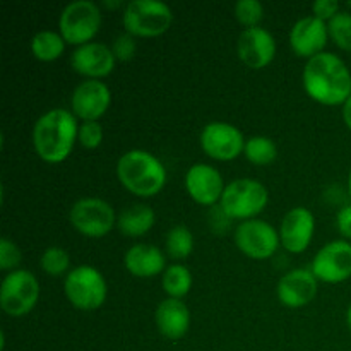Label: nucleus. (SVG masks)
Instances as JSON below:
<instances>
[{"label": "nucleus", "mask_w": 351, "mask_h": 351, "mask_svg": "<svg viewBox=\"0 0 351 351\" xmlns=\"http://www.w3.org/2000/svg\"><path fill=\"white\" fill-rule=\"evenodd\" d=\"M269 192L266 185L254 178H237L225 187L219 209L228 219H256L266 209Z\"/></svg>", "instance_id": "20e7f679"}, {"label": "nucleus", "mask_w": 351, "mask_h": 351, "mask_svg": "<svg viewBox=\"0 0 351 351\" xmlns=\"http://www.w3.org/2000/svg\"><path fill=\"white\" fill-rule=\"evenodd\" d=\"M336 226L338 232L341 233L343 239L351 240V204L343 206L336 215Z\"/></svg>", "instance_id": "72a5a7b5"}, {"label": "nucleus", "mask_w": 351, "mask_h": 351, "mask_svg": "<svg viewBox=\"0 0 351 351\" xmlns=\"http://www.w3.org/2000/svg\"><path fill=\"white\" fill-rule=\"evenodd\" d=\"M64 295L77 311H98L108 297V285L99 269L77 266L64 278Z\"/></svg>", "instance_id": "423d86ee"}, {"label": "nucleus", "mask_w": 351, "mask_h": 351, "mask_svg": "<svg viewBox=\"0 0 351 351\" xmlns=\"http://www.w3.org/2000/svg\"><path fill=\"white\" fill-rule=\"evenodd\" d=\"M233 240L237 249L254 261L271 259L281 245L280 232L264 219L240 221L233 233Z\"/></svg>", "instance_id": "9d476101"}, {"label": "nucleus", "mask_w": 351, "mask_h": 351, "mask_svg": "<svg viewBox=\"0 0 351 351\" xmlns=\"http://www.w3.org/2000/svg\"><path fill=\"white\" fill-rule=\"evenodd\" d=\"M173 23V10L160 0H132L125 3L122 24L125 33L136 38H158Z\"/></svg>", "instance_id": "39448f33"}, {"label": "nucleus", "mask_w": 351, "mask_h": 351, "mask_svg": "<svg viewBox=\"0 0 351 351\" xmlns=\"http://www.w3.org/2000/svg\"><path fill=\"white\" fill-rule=\"evenodd\" d=\"M117 213L108 201L82 197L69 209V221L77 233L88 239H103L117 228Z\"/></svg>", "instance_id": "1a4fd4ad"}, {"label": "nucleus", "mask_w": 351, "mask_h": 351, "mask_svg": "<svg viewBox=\"0 0 351 351\" xmlns=\"http://www.w3.org/2000/svg\"><path fill=\"white\" fill-rule=\"evenodd\" d=\"M243 156L256 167H267L274 163L278 158V146L271 137L252 136L247 139Z\"/></svg>", "instance_id": "393cba45"}, {"label": "nucleus", "mask_w": 351, "mask_h": 351, "mask_svg": "<svg viewBox=\"0 0 351 351\" xmlns=\"http://www.w3.org/2000/svg\"><path fill=\"white\" fill-rule=\"evenodd\" d=\"M278 45L273 34L264 27H249L240 33L237 41V53L243 65L254 71H261L271 65L276 57Z\"/></svg>", "instance_id": "2eb2a0df"}, {"label": "nucleus", "mask_w": 351, "mask_h": 351, "mask_svg": "<svg viewBox=\"0 0 351 351\" xmlns=\"http://www.w3.org/2000/svg\"><path fill=\"white\" fill-rule=\"evenodd\" d=\"M154 322L163 338L178 341L191 329L192 315L187 305L177 298H165L154 312Z\"/></svg>", "instance_id": "aec40b11"}, {"label": "nucleus", "mask_w": 351, "mask_h": 351, "mask_svg": "<svg viewBox=\"0 0 351 351\" xmlns=\"http://www.w3.org/2000/svg\"><path fill=\"white\" fill-rule=\"evenodd\" d=\"M165 250L175 261H184L194 252V235L185 225H175L168 230Z\"/></svg>", "instance_id": "a878e982"}, {"label": "nucleus", "mask_w": 351, "mask_h": 351, "mask_svg": "<svg viewBox=\"0 0 351 351\" xmlns=\"http://www.w3.org/2000/svg\"><path fill=\"white\" fill-rule=\"evenodd\" d=\"M117 58L112 47L98 41H91L82 47H77L71 55V67L75 74L86 79L101 81L103 77L115 71Z\"/></svg>", "instance_id": "a211bd4d"}, {"label": "nucleus", "mask_w": 351, "mask_h": 351, "mask_svg": "<svg viewBox=\"0 0 351 351\" xmlns=\"http://www.w3.org/2000/svg\"><path fill=\"white\" fill-rule=\"evenodd\" d=\"M346 324H348V329L351 332V305L348 307V312H346Z\"/></svg>", "instance_id": "e433bc0d"}, {"label": "nucleus", "mask_w": 351, "mask_h": 351, "mask_svg": "<svg viewBox=\"0 0 351 351\" xmlns=\"http://www.w3.org/2000/svg\"><path fill=\"white\" fill-rule=\"evenodd\" d=\"M245 143L242 130L228 122H209L199 136L201 149L216 161L237 160L243 154Z\"/></svg>", "instance_id": "9b49d317"}, {"label": "nucleus", "mask_w": 351, "mask_h": 351, "mask_svg": "<svg viewBox=\"0 0 351 351\" xmlns=\"http://www.w3.org/2000/svg\"><path fill=\"white\" fill-rule=\"evenodd\" d=\"M65 43L64 36L57 31L41 29L31 38V53L40 62H55L64 55Z\"/></svg>", "instance_id": "5701e85b"}, {"label": "nucleus", "mask_w": 351, "mask_h": 351, "mask_svg": "<svg viewBox=\"0 0 351 351\" xmlns=\"http://www.w3.org/2000/svg\"><path fill=\"white\" fill-rule=\"evenodd\" d=\"M348 194H350V199H351V168H350V173H348Z\"/></svg>", "instance_id": "4c0bfd02"}, {"label": "nucleus", "mask_w": 351, "mask_h": 351, "mask_svg": "<svg viewBox=\"0 0 351 351\" xmlns=\"http://www.w3.org/2000/svg\"><path fill=\"white\" fill-rule=\"evenodd\" d=\"M79 122L71 110L51 108L34 122L33 147L41 161L64 163L77 143Z\"/></svg>", "instance_id": "f03ea898"}, {"label": "nucleus", "mask_w": 351, "mask_h": 351, "mask_svg": "<svg viewBox=\"0 0 351 351\" xmlns=\"http://www.w3.org/2000/svg\"><path fill=\"white\" fill-rule=\"evenodd\" d=\"M21 261H23V254L21 249L9 239L0 240V269L7 271H16L19 267Z\"/></svg>", "instance_id": "7c9ffc66"}, {"label": "nucleus", "mask_w": 351, "mask_h": 351, "mask_svg": "<svg viewBox=\"0 0 351 351\" xmlns=\"http://www.w3.org/2000/svg\"><path fill=\"white\" fill-rule=\"evenodd\" d=\"M120 5H122V2H105V7H108V9H117Z\"/></svg>", "instance_id": "c9c22d12"}, {"label": "nucleus", "mask_w": 351, "mask_h": 351, "mask_svg": "<svg viewBox=\"0 0 351 351\" xmlns=\"http://www.w3.org/2000/svg\"><path fill=\"white\" fill-rule=\"evenodd\" d=\"M123 266L132 276L141 280L160 276L168 267L165 252L153 243H136L130 247L123 257Z\"/></svg>", "instance_id": "412c9836"}, {"label": "nucleus", "mask_w": 351, "mask_h": 351, "mask_svg": "<svg viewBox=\"0 0 351 351\" xmlns=\"http://www.w3.org/2000/svg\"><path fill=\"white\" fill-rule=\"evenodd\" d=\"M311 271L322 283L338 285L351 278V242L332 240L321 247L311 264Z\"/></svg>", "instance_id": "f8f14e48"}, {"label": "nucleus", "mask_w": 351, "mask_h": 351, "mask_svg": "<svg viewBox=\"0 0 351 351\" xmlns=\"http://www.w3.org/2000/svg\"><path fill=\"white\" fill-rule=\"evenodd\" d=\"M112 106V91L103 81L84 79L71 96V112L82 122H98Z\"/></svg>", "instance_id": "ddd939ff"}, {"label": "nucleus", "mask_w": 351, "mask_h": 351, "mask_svg": "<svg viewBox=\"0 0 351 351\" xmlns=\"http://www.w3.org/2000/svg\"><path fill=\"white\" fill-rule=\"evenodd\" d=\"M101 9L93 0H75L67 3L60 12L58 33L64 36L65 43L75 48L91 43L101 27Z\"/></svg>", "instance_id": "0eeeda50"}, {"label": "nucleus", "mask_w": 351, "mask_h": 351, "mask_svg": "<svg viewBox=\"0 0 351 351\" xmlns=\"http://www.w3.org/2000/svg\"><path fill=\"white\" fill-rule=\"evenodd\" d=\"M329 29L328 23L315 16L298 19L290 29V47L293 53L300 58L311 60L315 55L322 53L328 45Z\"/></svg>", "instance_id": "6ab92c4d"}, {"label": "nucleus", "mask_w": 351, "mask_h": 351, "mask_svg": "<svg viewBox=\"0 0 351 351\" xmlns=\"http://www.w3.org/2000/svg\"><path fill=\"white\" fill-rule=\"evenodd\" d=\"M185 191L199 206H215L221 201L225 180L218 168L206 163H195L185 173Z\"/></svg>", "instance_id": "dca6fc26"}, {"label": "nucleus", "mask_w": 351, "mask_h": 351, "mask_svg": "<svg viewBox=\"0 0 351 351\" xmlns=\"http://www.w3.org/2000/svg\"><path fill=\"white\" fill-rule=\"evenodd\" d=\"M40 293V281L31 271H10L0 285V308L10 317H24L36 307Z\"/></svg>", "instance_id": "6e6552de"}, {"label": "nucleus", "mask_w": 351, "mask_h": 351, "mask_svg": "<svg viewBox=\"0 0 351 351\" xmlns=\"http://www.w3.org/2000/svg\"><path fill=\"white\" fill-rule=\"evenodd\" d=\"M112 51L115 55L117 62H130L136 57L137 51V38L129 33H122L113 40Z\"/></svg>", "instance_id": "2f4dec72"}, {"label": "nucleus", "mask_w": 351, "mask_h": 351, "mask_svg": "<svg viewBox=\"0 0 351 351\" xmlns=\"http://www.w3.org/2000/svg\"><path fill=\"white\" fill-rule=\"evenodd\" d=\"M341 115H343V122L346 123V127L351 130V96L345 101L341 110Z\"/></svg>", "instance_id": "f704fd0d"}, {"label": "nucleus", "mask_w": 351, "mask_h": 351, "mask_svg": "<svg viewBox=\"0 0 351 351\" xmlns=\"http://www.w3.org/2000/svg\"><path fill=\"white\" fill-rule=\"evenodd\" d=\"M117 178L120 185L137 197H154L167 185V168L160 158L146 149H130L117 161Z\"/></svg>", "instance_id": "7ed1b4c3"}, {"label": "nucleus", "mask_w": 351, "mask_h": 351, "mask_svg": "<svg viewBox=\"0 0 351 351\" xmlns=\"http://www.w3.org/2000/svg\"><path fill=\"white\" fill-rule=\"evenodd\" d=\"M339 12H341V5L336 0H317V2L312 3V16L324 21V23H329Z\"/></svg>", "instance_id": "473e14b6"}, {"label": "nucleus", "mask_w": 351, "mask_h": 351, "mask_svg": "<svg viewBox=\"0 0 351 351\" xmlns=\"http://www.w3.org/2000/svg\"><path fill=\"white\" fill-rule=\"evenodd\" d=\"M103 137H105V132H103V127L99 125V122H82L79 125L77 143L84 149H98L103 143Z\"/></svg>", "instance_id": "c756f323"}, {"label": "nucleus", "mask_w": 351, "mask_h": 351, "mask_svg": "<svg viewBox=\"0 0 351 351\" xmlns=\"http://www.w3.org/2000/svg\"><path fill=\"white\" fill-rule=\"evenodd\" d=\"M302 82L305 93L314 101L326 106H343L351 96V72L348 65L331 51H322L307 60Z\"/></svg>", "instance_id": "f257e3e1"}, {"label": "nucleus", "mask_w": 351, "mask_h": 351, "mask_svg": "<svg viewBox=\"0 0 351 351\" xmlns=\"http://www.w3.org/2000/svg\"><path fill=\"white\" fill-rule=\"evenodd\" d=\"M319 293V280L311 267H297L288 271L278 281L276 295L283 307L302 308L315 300Z\"/></svg>", "instance_id": "4468645a"}, {"label": "nucleus", "mask_w": 351, "mask_h": 351, "mask_svg": "<svg viewBox=\"0 0 351 351\" xmlns=\"http://www.w3.org/2000/svg\"><path fill=\"white\" fill-rule=\"evenodd\" d=\"M192 283H194V278H192L191 269L180 263L170 264L161 274V287L168 298L182 300L192 290Z\"/></svg>", "instance_id": "b1692460"}, {"label": "nucleus", "mask_w": 351, "mask_h": 351, "mask_svg": "<svg viewBox=\"0 0 351 351\" xmlns=\"http://www.w3.org/2000/svg\"><path fill=\"white\" fill-rule=\"evenodd\" d=\"M154 223H156V213L147 204H132L117 216V230L129 239L147 235L153 230Z\"/></svg>", "instance_id": "4be33fe9"}, {"label": "nucleus", "mask_w": 351, "mask_h": 351, "mask_svg": "<svg viewBox=\"0 0 351 351\" xmlns=\"http://www.w3.org/2000/svg\"><path fill=\"white\" fill-rule=\"evenodd\" d=\"M233 14L245 29L257 27L264 19V5L259 0H239L233 7Z\"/></svg>", "instance_id": "c85d7f7f"}, {"label": "nucleus", "mask_w": 351, "mask_h": 351, "mask_svg": "<svg viewBox=\"0 0 351 351\" xmlns=\"http://www.w3.org/2000/svg\"><path fill=\"white\" fill-rule=\"evenodd\" d=\"M329 38L335 41L338 48L345 51H351V14L341 10L336 17L328 23Z\"/></svg>", "instance_id": "cd10ccee"}, {"label": "nucleus", "mask_w": 351, "mask_h": 351, "mask_svg": "<svg viewBox=\"0 0 351 351\" xmlns=\"http://www.w3.org/2000/svg\"><path fill=\"white\" fill-rule=\"evenodd\" d=\"M40 267L51 278L67 276L71 273V254L62 247H48L41 254Z\"/></svg>", "instance_id": "bb28decb"}, {"label": "nucleus", "mask_w": 351, "mask_h": 351, "mask_svg": "<svg viewBox=\"0 0 351 351\" xmlns=\"http://www.w3.org/2000/svg\"><path fill=\"white\" fill-rule=\"evenodd\" d=\"M281 247L290 254H302L308 249L315 233V216L304 206L290 209L281 219Z\"/></svg>", "instance_id": "f3484780"}]
</instances>
